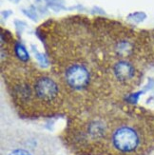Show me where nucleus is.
Instances as JSON below:
<instances>
[{"label": "nucleus", "mask_w": 154, "mask_h": 155, "mask_svg": "<svg viewBox=\"0 0 154 155\" xmlns=\"http://www.w3.org/2000/svg\"><path fill=\"white\" fill-rule=\"evenodd\" d=\"M0 155H63L57 139L49 133L24 126L1 132Z\"/></svg>", "instance_id": "f257e3e1"}, {"label": "nucleus", "mask_w": 154, "mask_h": 155, "mask_svg": "<svg viewBox=\"0 0 154 155\" xmlns=\"http://www.w3.org/2000/svg\"><path fill=\"white\" fill-rule=\"evenodd\" d=\"M108 142L112 152L129 155L138 150L141 145V136L134 127L122 124L112 127Z\"/></svg>", "instance_id": "f03ea898"}, {"label": "nucleus", "mask_w": 154, "mask_h": 155, "mask_svg": "<svg viewBox=\"0 0 154 155\" xmlns=\"http://www.w3.org/2000/svg\"><path fill=\"white\" fill-rule=\"evenodd\" d=\"M65 77L67 83L71 87L80 90L84 89L89 84L90 73L86 67L82 65H73L67 69Z\"/></svg>", "instance_id": "7ed1b4c3"}, {"label": "nucleus", "mask_w": 154, "mask_h": 155, "mask_svg": "<svg viewBox=\"0 0 154 155\" xmlns=\"http://www.w3.org/2000/svg\"><path fill=\"white\" fill-rule=\"evenodd\" d=\"M35 92L42 100L51 101L57 95L58 87L51 79L42 77L35 83Z\"/></svg>", "instance_id": "20e7f679"}, {"label": "nucleus", "mask_w": 154, "mask_h": 155, "mask_svg": "<svg viewBox=\"0 0 154 155\" xmlns=\"http://www.w3.org/2000/svg\"><path fill=\"white\" fill-rule=\"evenodd\" d=\"M116 72L119 77L128 79L132 76L133 69L128 63H120L116 66Z\"/></svg>", "instance_id": "39448f33"}, {"label": "nucleus", "mask_w": 154, "mask_h": 155, "mask_svg": "<svg viewBox=\"0 0 154 155\" xmlns=\"http://www.w3.org/2000/svg\"><path fill=\"white\" fill-rule=\"evenodd\" d=\"M15 51H16V54L17 56L20 58V59H22V60H27L29 58V54H28V52H27V51L25 50V48L22 46V45H20V44H17L15 46Z\"/></svg>", "instance_id": "423d86ee"}]
</instances>
